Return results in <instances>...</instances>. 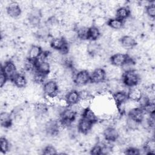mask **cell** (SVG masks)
Here are the masks:
<instances>
[{"mask_svg": "<svg viewBox=\"0 0 155 155\" xmlns=\"http://www.w3.org/2000/svg\"><path fill=\"white\" fill-rule=\"evenodd\" d=\"M140 80V76L136 70L124 72L122 76V82L128 87L136 86Z\"/></svg>", "mask_w": 155, "mask_h": 155, "instance_id": "cell-1", "label": "cell"}, {"mask_svg": "<svg viewBox=\"0 0 155 155\" xmlns=\"http://www.w3.org/2000/svg\"><path fill=\"white\" fill-rule=\"evenodd\" d=\"M1 70L3 71L8 80H12L16 76L17 73V67L14 62L12 61H6L4 65L1 67Z\"/></svg>", "mask_w": 155, "mask_h": 155, "instance_id": "cell-2", "label": "cell"}, {"mask_svg": "<svg viewBox=\"0 0 155 155\" xmlns=\"http://www.w3.org/2000/svg\"><path fill=\"white\" fill-rule=\"evenodd\" d=\"M73 81L78 86L85 85L90 81V75L87 70L78 71L74 75Z\"/></svg>", "mask_w": 155, "mask_h": 155, "instance_id": "cell-3", "label": "cell"}, {"mask_svg": "<svg viewBox=\"0 0 155 155\" xmlns=\"http://www.w3.org/2000/svg\"><path fill=\"white\" fill-rule=\"evenodd\" d=\"M43 91L45 96H56L58 93V87L57 82L54 80L47 81L43 85Z\"/></svg>", "mask_w": 155, "mask_h": 155, "instance_id": "cell-4", "label": "cell"}, {"mask_svg": "<svg viewBox=\"0 0 155 155\" xmlns=\"http://www.w3.org/2000/svg\"><path fill=\"white\" fill-rule=\"evenodd\" d=\"M7 14L12 18L19 17L22 13V9L18 2L13 1L10 2L6 8Z\"/></svg>", "mask_w": 155, "mask_h": 155, "instance_id": "cell-5", "label": "cell"}, {"mask_svg": "<svg viewBox=\"0 0 155 155\" xmlns=\"http://www.w3.org/2000/svg\"><path fill=\"white\" fill-rule=\"evenodd\" d=\"M106 74L104 69L102 68H96L90 75V82L92 84H99L104 82Z\"/></svg>", "mask_w": 155, "mask_h": 155, "instance_id": "cell-6", "label": "cell"}, {"mask_svg": "<svg viewBox=\"0 0 155 155\" xmlns=\"http://www.w3.org/2000/svg\"><path fill=\"white\" fill-rule=\"evenodd\" d=\"M129 59L127 54L116 53L110 57L111 64L116 67H122Z\"/></svg>", "mask_w": 155, "mask_h": 155, "instance_id": "cell-7", "label": "cell"}, {"mask_svg": "<svg viewBox=\"0 0 155 155\" xmlns=\"http://www.w3.org/2000/svg\"><path fill=\"white\" fill-rule=\"evenodd\" d=\"M104 139L109 142H115L119 136L118 130L114 127H108L103 132Z\"/></svg>", "mask_w": 155, "mask_h": 155, "instance_id": "cell-8", "label": "cell"}, {"mask_svg": "<svg viewBox=\"0 0 155 155\" xmlns=\"http://www.w3.org/2000/svg\"><path fill=\"white\" fill-rule=\"evenodd\" d=\"M93 124L87 119L82 117L78 124V128L80 133L87 134L91 130Z\"/></svg>", "mask_w": 155, "mask_h": 155, "instance_id": "cell-9", "label": "cell"}, {"mask_svg": "<svg viewBox=\"0 0 155 155\" xmlns=\"http://www.w3.org/2000/svg\"><path fill=\"white\" fill-rule=\"evenodd\" d=\"M67 45L68 43L65 41L63 37L52 38L50 43V45L52 49L59 51L63 49Z\"/></svg>", "mask_w": 155, "mask_h": 155, "instance_id": "cell-10", "label": "cell"}, {"mask_svg": "<svg viewBox=\"0 0 155 155\" xmlns=\"http://www.w3.org/2000/svg\"><path fill=\"white\" fill-rule=\"evenodd\" d=\"M120 42L122 47L127 50L134 47L137 44L136 39L131 36H122L120 40Z\"/></svg>", "mask_w": 155, "mask_h": 155, "instance_id": "cell-11", "label": "cell"}, {"mask_svg": "<svg viewBox=\"0 0 155 155\" xmlns=\"http://www.w3.org/2000/svg\"><path fill=\"white\" fill-rule=\"evenodd\" d=\"M0 122L1 127L5 128L12 126L13 119L11 114L7 111L1 112L0 114Z\"/></svg>", "mask_w": 155, "mask_h": 155, "instance_id": "cell-12", "label": "cell"}, {"mask_svg": "<svg viewBox=\"0 0 155 155\" xmlns=\"http://www.w3.org/2000/svg\"><path fill=\"white\" fill-rule=\"evenodd\" d=\"M128 117L134 119L136 122L140 123L144 117V112L141 108H137L130 111L128 113Z\"/></svg>", "mask_w": 155, "mask_h": 155, "instance_id": "cell-13", "label": "cell"}, {"mask_svg": "<svg viewBox=\"0 0 155 155\" xmlns=\"http://www.w3.org/2000/svg\"><path fill=\"white\" fill-rule=\"evenodd\" d=\"M65 99L69 105H74L80 100L79 91L76 90H71L66 95Z\"/></svg>", "mask_w": 155, "mask_h": 155, "instance_id": "cell-14", "label": "cell"}, {"mask_svg": "<svg viewBox=\"0 0 155 155\" xmlns=\"http://www.w3.org/2000/svg\"><path fill=\"white\" fill-rule=\"evenodd\" d=\"M143 92L139 87H133L128 92V97L129 99L138 101L142 97Z\"/></svg>", "mask_w": 155, "mask_h": 155, "instance_id": "cell-15", "label": "cell"}, {"mask_svg": "<svg viewBox=\"0 0 155 155\" xmlns=\"http://www.w3.org/2000/svg\"><path fill=\"white\" fill-rule=\"evenodd\" d=\"M130 15L131 14H130V8L128 6L119 7L118 8L116 9V18L122 21H124L127 18L130 17Z\"/></svg>", "mask_w": 155, "mask_h": 155, "instance_id": "cell-16", "label": "cell"}, {"mask_svg": "<svg viewBox=\"0 0 155 155\" xmlns=\"http://www.w3.org/2000/svg\"><path fill=\"white\" fill-rule=\"evenodd\" d=\"M82 117L87 120L91 122L93 124L97 122L98 120V117L95 114L94 111L90 108H88L84 110Z\"/></svg>", "mask_w": 155, "mask_h": 155, "instance_id": "cell-17", "label": "cell"}, {"mask_svg": "<svg viewBox=\"0 0 155 155\" xmlns=\"http://www.w3.org/2000/svg\"><path fill=\"white\" fill-rule=\"evenodd\" d=\"M13 82L15 85L19 88H25L27 84V80L26 77L21 73L17 74L13 79Z\"/></svg>", "mask_w": 155, "mask_h": 155, "instance_id": "cell-18", "label": "cell"}, {"mask_svg": "<svg viewBox=\"0 0 155 155\" xmlns=\"http://www.w3.org/2000/svg\"><path fill=\"white\" fill-rule=\"evenodd\" d=\"M113 94V100L116 105L125 102L128 99V93L123 91H118Z\"/></svg>", "mask_w": 155, "mask_h": 155, "instance_id": "cell-19", "label": "cell"}, {"mask_svg": "<svg viewBox=\"0 0 155 155\" xmlns=\"http://www.w3.org/2000/svg\"><path fill=\"white\" fill-rule=\"evenodd\" d=\"M64 36H63L65 41L68 43H74L78 39V35L75 29H70L67 30L64 33Z\"/></svg>", "mask_w": 155, "mask_h": 155, "instance_id": "cell-20", "label": "cell"}, {"mask_svg": "<svg viewBox=\"0 0 155 155\" xmlns=\"http://www.w3.org/2000/svg\"><path fill=\"white\" fill-rule=\"evenodd\" d=\"M42 49L39 45H33L30 47L28 52V58L36 60V59L39 56V54L42 53Z\"/></svg>", "mask_w": 155, "mask_h": 155, "instance_id": "cell-21", "label": "cell"}, {"mask_svg": "<svg viewBox=\"0 0 155 155\" xmlns=\"http://www.w3.org/2000/svg\"><path fill=\"white\" fill-rule=\"evenodd\" d=\"M78 38L79 39L84 40V39H88V28L81 26L80 24L78 25V24L75 25L74 28Z\"/></svg>", "mask_w": 155, "mask_h": 155, "instance_id": "cell-22", "label": "cell"}, {"mask_svg": "<svg viewBox=\"0 0 155 155\" xmlns=\"http://www.w3.org/2000/svg\"><path fill=\"white\" fill-rule=\"evenodd\" d=\"M93 20L94 18L90 14L84 15H82V17L79 24L82 27L89 28L93 25Z\"/></svg>", "mask_w": 155, "mask_h": 155, "instance_id": "cell-23", "label": "cell"}, {"mask_svg": "<svg viewBox=\"0 0 155 155\" xmlns=\"http://www.w3.org/2000/svg\"><path fill=\"white\" fill-rule=\"evenodd\" d=\"M107 24L113 30H120L123 27V21L117 18L108 19Z\"/></svg>", "mask_w": 155, "mask_h": 155, "instance_id": "cell-24", "label": "cell"}, {"mask_svg": "<svg viewBox=\"0 0 155 155\" xmlns=\"http://www.w3.org/2000/svg\"><path fill=\"white\" fill-rule=\"evenodd\" d=\"M101 36L100 30L94 26L88 28V39H90L92 41H97Z\"/></svg>", "mask_w": 155, "mask_h": 155, "instance_id": "cell-25", "label": "cell"}, {"mask_svg": "<svg viewBox=\"0 0 155 155\" xmlns=\"http://www.w3.org/2000/svg\"><path fill=\"white\" fill-rule=\"evenodd\" d=\"M143 148L147 154H154L155 142L154 139H149L143 144Z\"/></svg>", "mask_w": 155, "mask_h": 155, "instance_id": "cell-26", "label": "cell"}, {"mask_svg": "<svg viewBox=\"0 0 155 155\" xmlns=\"http://www.w3.org/2000/svg\"><path fill=\"white\" fill-rule=\"evenodd\" d=\"M90 15L93 18L96 17H99V16L105 17V12L104 10V8L102 7V6L100 5L92 7Z\"/></svg>", "mask_w": 155, "mask_h": 155, "instance_id": "cell-27", "label": "cell"}, {"mask_svg": "<svg viewBox=\"0 0 155 155\" xmlns=\"http://www.w3.org/2000/svg\"><path fill=\"white\" fill-rule=\"evenodd\" d=\"M36 70L47 75L50 71V64L47 61L38 64Z\"/></svg>", "mask_w": 155, "mask_h": 155, "instance_id": "cell-28", "label": "cell"}, {"mask_svg": "<svg viewBox=\"0 0 155 155\" xmlns=\"http://www.w3.org/2000/svg\"><path fill=\"white\" fill-rule=\"evenodd\" d=\"M48 108V107L46 104L42 103V102L35 103V112L36 113V115L43 114L47 113Z\"/></svg>", "mask_w": 155, "mask_h": 155, "instance_id": "cell-29", "label": "cell"}, {"mask_svg": "<svg viewBox=\"0 0 155 155\" xmlns=\"http://www.w3.org/2000/svg\"><path fill=\"white\" fill-rule=\"evenodd\" d=\"M107 19L106 17H96L94 18L93 20V25L94 27L97 28H101L102 27H104L107 24Z\"/></svg>", "mask_w": 155, "mask_h": 155, "instance_id": "cell-30", "label": "cell"}, {"mask_svg": "<svg viewBox=\"0 0 155 155\" xmlns=\"http://www.w3.org/2000/svg\"><path fill=\"white\" fill-rule=\"evenodd\" d=\"M47 79V75L35 70L33 74V81L36 84H42Z\"/></svg>", "mask_w": 155, "mask_h": 155, "instance_id": "cell-31", "label": "cell"}, {"mask_svg": "<svg viewBox=\"0 0 155 155\" xmlns=\"http://www.w3.org/2000/svg\"><path fill=\"white\" fill-rule=\"evenodd\" d=\"M145 14L150 18L154 19L155 17V5L154 1H150V5L145 8Z\"/></svg>", "mask_w": 155, "mask_h": 155, "instance_id": "cell-32", "label": "cell"}, {"mask_svg": "<svg viewBox=\"0 0 155 155\" xmlns=\"http://www.w3.org/2000/svg\"><path fill=\"white\" fill-rule=\"evenodd\" d=\"M140 125V123L136 122L134 119L128 117L127 119L126 127L130 130H138Z\"/></svg>", "mask_w": 155, "mask_h": 155, "instance_id": "cell-33", "label": "cell"}, {"mask_svg": "<svg viewBox=\"0 0 155 155\" xmlns=\"http://www.w3.org/2000/svg\"><path fill=\"white\" fill-rule=\"evenodd\" d=\"M154 101H149L142 108L144 113H146L148 114L154 113L155 105H154Z\"/></svg>", "mask_w": 155, "mask_h": 155, "instance_id": "cell-34", "label": "cell"}, {"mask_svg": "<svg viewBox=\"0 0 155 155\" xmlns=\"http://www.w3.org/2000/svg\"><path fill=\"white\" fill-rule=\"evenodd\" d=\"M154 46V39L152 38H147L142 41V48L143 51H148L152 47Z\"/></svg>", "mask_w": 155, "mask_h": 155, "instance_id": "cell-35", "label": "cell"}, {"mask_svg": "<svg viewBox=\"0 0 155 155\" xmlns=\"http://www.w3.org/2000/svg\"><path fill=\"white\" fill-rule=\"evenodd\" d=\"M1 144V153L5 154L9 150V142L8 140L5 137H1L0 139Z\"/></svg>", "mask_w": 155, "mask_h": 155, "instance_id": "cell-36", "label": "cell"}, {"mask_svg": "<svg viewBox=\"0 0 155 155\" xmlns=\"http://www.w3.org/2000/svg\"><path fill=\"white\" fill-rule=\"evenodd\" d=\"M31 143L33 145L39 146L42 143V138L38 134H34L31 136Z\"/></svg>", "mask_w": 155, "mask_h": 155, "instance_id": "cell-37", "label": "cell"}, {"mask_svg": "<svg viewBox=\"0 0 155 155\" xmlns=\"http://www.w3.org/2000/svg\"><path fill=\"white\" fill-rule=\"evenodd\" d=\"M102 143H97L94 145L90 150V153L94 155L102 154Z\"/></svg>", "mask_w": 155, "mask_h": 155, "instance_id": "cell-38", "label": "cell"}, {"mask_svg": "<svg viewBox=\"0 0 155 155\" xmlns=\"http://www.w3.org/2000/svg\"><path fill=\"white\" fill-rule=\"evenodd\" d=\"M78 52L79 54L88 53V44L84 42L78 44Z\"/></svg>", "mask_w": 155, "mask_h": 155, "instance_id": "cell-39", "label": "cell"}, {"mask_svg": "<svg viewBox=\"0 0 155 155\" xmlns=\"http://www.w3.org/2000/svg\"><path fill=\"white\" fill-rule=\"evenodd\" d=\"M78 104L82 108L85 110L88 108H90V106L91 104V99H80L78 102Z\"/></svg>", "mask_w": 155, "mask_h": 155, "instance_id": "cell-40", "label": "cell"}, {"mask_svg": "<svg viewBox=\"0 0 155 155\" xmlns=\"http://www.w3.org/2000/svg\"><path fill=\"white\" fill-rule=\"evenodd\" d=\"M43 154H57V150L53 145H47L43 150Z\"/></svg>", "mask_w": 155, "mask_h": 155, "instance_id": "cell-41", "label": "cell"}, {"mask_svg": "<svg viewBox=\"0 0 155 155\" xmlns=\"http://www.w3.org/2000/svg\"><path fill=\"white\" fill-rule=\"evenodd\" d=\"M80 99H91L92 94L90 91L84 89L79 91Z\"/></svg>", "mask_w": 155, "mask_h": 155, "instance_id": "cell-42", "label": "cell"}, {"mask_svg": "<svg viewBox=\"0 0 155 155\" xmlns=\"http://www.w3.org/2000/svg\"><path fill=\"white\" fill-rule=\"evenodd\" d=\"M125 153L127 154L137 155V154H139L140 153V152L139 151V150L137 148L131 147H129V148H127L125 150Z\"/></svg>", "mask_w": 155, "mask_h": 155, "instance_id": "cell-43", "label": "cell"}, {"mask_svg": "<svg viewBox=\"0 0 155 155\" xmlns=\"http://www.w3.org/2000/svg\"><path fill=\"white\" fill-rule=\"evenodd\" d=\"M7 78L3 73V71L1 70V75H0V84H1V87H3V86L5 85L6 82L7 81Z\"/></svg>", "mask_w": 155, "mask_h": 155, "instance_id": "cell-44", "label": "cell"}]
</instances>
